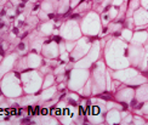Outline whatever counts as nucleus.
I'll list each match as a JSON object with an SVG mask.
<instances>
[{"mask_svg": "<svg viewBox=\"0 0 148 125\" xmlns=\"http://www.w3.org/2000/svg\"><path fill=\"white\" fill-rule=\"evenodd\" d=\"M134 23L136 26H148V10L138 9L134 12Z\"/></svg>", "mask_w": 148, "mask_h": 125, "instance_id": "1", "label": "nucleus"}, {"mask_svg": "<svg viewBox=\"0 0 148 125\" xmlns=\"http://www.w3.org/2000/svg\"><path fill=\"white\" fill-rule=\"evenodd\" d=\"M141 6H143L146 10H148V0H141Z\"/></svg>", "mask_w": 148, "mask_h": 125, "instance_id": "2", "label": "nucleus"}, {"mask_svg": "<svg viewBox=\"0 0 148 125\" xmlns=\"http://www.w3.org/2000/svg\"><path fill=\"white\" fill-rule=\"evenodd\" d=\"M147 32H148V28H147Z\"/></svg>", "mask_w": 148, "mask_h": 125, "instance_id": "3", "label": "nucleus"}]
</instances>
